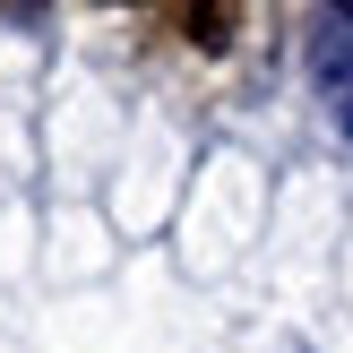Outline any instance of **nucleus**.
I'll use <instances>...</instances> for the list:
<instances>
[{"mask_svg":"<svg viewBox=\"0 0 353 353\" xmlns=\"http://www.w3.org/2000/svg\"><path fill=\"white\" fill-rule=\"evenodd\" d=\"M310 78H319V95H327V112L353 130V26H327L319 43H310Z\"/></svg>","mask_w":353,"mask_h":353,"instance_id":"obj_1","label":"nucleus"},{"mask_svg":"<svg viewBox=\"0 0 353 353\" xmlns=\"http://www.w3.org/2000/svg\"><path fill=\"white\" fill-rule=\"evenodd\" d=\"M172 26H190V43H207V52H224L233 43V26H241V9H181Z\"/></svg>","mask_w":353,"mask_h":353,"instance_id":"obj_2","label":"nucleus"}]
</instances>
